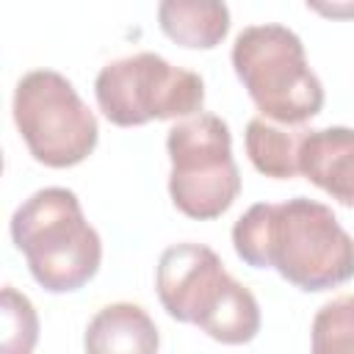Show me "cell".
Returning <instances> with one entry per match:
<instances>
[{
    "instance_id": "obj_1",
    "label": "cell",
    "mask_w": 354,
    "mask_h": 354,
    "mask_svg": "<svg viewBox=\"0 0 354 354\" xmlns=\"http://www.w3.org/2000/svg\"><path fill=\"white\" fill-rule=\"evenodd\" d=\"M235 254L252 268H274L299 290L321 293L354 277V238L324 202L293 196L252 205L232 227Z\"/></svg>"
},
{
    "instance_id": "obj_2",
    "label": "cell",
    "mask_w": 354,
    "mask_h": 354,
    "mask_svg": "<svg viewBox=\"0 0 354 354\" xmlns=\"http://www.w3.org/2000/svg\"><path fill=\"white\" fill-rule=\"evenodd\" d=\"M155 290L180 324H194L218 343L241 346L260 332V304L202 243L169 246L155 268Z\"/></svg>"
},
{
    "instance_id": "obj_3",
    "label": "cell",
    "mask_w": 354,
    "mask_h": 354,
    "mask_svg": "<svg viewBox=\"0 0 354 354\" xmlns=\"http://www.w3.org/2000/svg\"><path fill=\"white\" fill-rule=\"evenodd\" d=\"M11 241L25 254L33 279L50 293L83 288L102 263L100 232L86 221L69 188H41L11 216Z\"/></svg>"
},
{
    "instance_id": "obj_4",
    "label": "cell",
    "mask_w": 354,
    "mask_h": 354,
    "mask_svg": "<svg viewBox=\"0 0 354 354\" xmlns=\"http://www.w3.org/2000/svg\"><path fill=\"white\" fill-rule=\"evenodd\" d=\"M232 69L257 111L279 124H304L324 108V86L301 39L285 25H249L232 44Z\"/></svg>"
},
{
    "instance_id": "obj_5",
    "label": "cell",
    "mask_w": 354,
    "mask_h": 354,
    "mask_svg": "<svg viewBox=\"0 0 354 354\" xmlns=\"http://www.w3.org/2000/svg\"><path fill=\"white\" fill-rule=\"evenodd\" d=\"M169 194L174 207L196 221L218 218L241 194V171L232 158V136L221 116L194 113L180 119L169 136Z\"/></svg>"
},
{
    "instance_id": "obj_6",
    "label": "cell",
    "mask_w": 354,
    "mask_h": 354,
    "mask_svg": "<svg viewBox=\"0 0 354 354\" xmlns=\"http://www.w3.org/2000/svg\"><path fill=\"white\" fill-rule=\"evenodd\" d=\"M94 94L102 116L116 127L188 119L205 105L202 77L155 53L105 64L94 80Z\"/></svg>"
},
{
    "instance_id": "obj_7",
    "label": "cell",
    "mask_w": 354,
    "mask_h": 354,
    "mask_svg": "<svg viewBox=\"0 0 354 354\" xmlns=\"http://www.w3.org/2000/svg\"><path fill=\"white\" fill-rule=\"evenodd\" d=\"M14 122L28 152L50 169L83 163L100 138L97 116L75 86L53 69H33L17 83Z\"/></svg>"
},
{
    "instance_id": "obj_8",
    "label": "cell",
    "mask_w": 354,
    "mask_h": 354,
    "mask_svg": "<svg viewBox=\"0 0 354 354\" xmlns=\"http://www.w3.org/2000/svg\"><path fill=\"white\" fill-rule=\"evenodd\" d=\"M299 174L346 207H354V130H307L299 149Z\"/></svg>"
},
{
    "instance_id": "obj_9",
    "label": "cell",
    "mask_w": 354,
    "mask_h": 354,
    "mask_svg": "<svg viewBox=\"0 0 354 354\" xmlns=\"http://www.w3.org/2000/svg\"><path fill=\"white\" fill-rule=\"evenodd\" d=\"M158 326L141 304L116 301L105 304L86 326L83 348L91 354H152L158 351Z\"/></svg>"
},
{
    "instance_id": "obj_10",
    "label": "cell",
    "mask_w": 354,
    "mask_h": 354,
    "mask_svg": "<svg viewBox=\"0 0 354 354\" xmlns=\"http://www.w3.org/2000/svg\"><path fill=\"white\" fill-rule=\"evenodd\" d=\"M160 30L191 50H213L230 33V8L224 0H160Z\"/></svg>"
},
{
    "instance_id": "obj_11",
    "label": "cell",
    "mask_w": 354,
    "mask_h": 354,
    "mask_svg": "<svg viewBox=\"0 0 354 354\" xmlns=\"http://www.w3.org/2000/svg\"><path fill=\"white\" fill-rule=\"evenodd\" d=\"M307 136L304 124H274L266 116H257L246 124V155L252 166L274 180H290L299 174V149Z\"/></svg>"
},
{
    "instance_id": "obj_12",
    "label": "cell",
    "mask_w": 354,
    "mask_h": 354,
    "mask_svg": "<svg viewBox=\"0 0 354 354\" xmlns=\"http://www.w3.org/2000/svg\"><path fill=\"white\" fill-rule=\"evenodd\" d=\"M310 346L315 354H354V296H337L315 313Z\"/></svg>"
},
{
    "instance_id": "obj_13",
    "label": "cell",
    "mask_w": 354,
    "mask_h": 354,
    "mask_svg": "<svg viewBox=\"0 0 354 354\" xmlns=\"http://www.w3.org/2000/svg\"><path fill=\"white\" fill-rule=\"evenodd\" d=\"M0 315H3V337L0 346L11 354H28L36 348L39 340V318L25 293L14 285H3L0 296Z\"/></svg>"
},
{
    "instance_id": "obj_14",
    "label": "cell",
    "mask_w": 354,
    "mask_h": 354,
    "mask_svg": "<svg viewBox=\"0 0 354 354\" xmlns=\"http://www.w3.org/2000/svg\"><path fill=\"white\" fill-rule=\"evenodd\" d=\"M324 19H354V0H304Z\"/></svg>"
}]
</instances>
